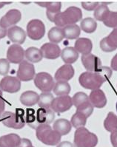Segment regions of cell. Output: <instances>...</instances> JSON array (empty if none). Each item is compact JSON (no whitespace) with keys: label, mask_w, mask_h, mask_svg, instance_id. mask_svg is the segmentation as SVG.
<instances>
[{"label":"cell","mask_w":117,"mask_h":147,"mask_svg":"<svg viewBox=\"0 0 117 147\" xmlns=\"http://www.w3.org/2000/svg\"><path fill=\"white\" fill-rule=\"evenodd\" d=\"M82 12L81 9L77 7L71 6L63 12L58 13L54 18L55 23L58 28H65L67 25L75 24L76 23L82 20Z\"/></svg>","instance_id":"obj_1"},{"label":"cell","mask_w":117,"mask_h":147,"mask_svg":"<svg viewBox=\"0 0 117 147\" xmlns=\"http://www.w3.org/2000/svg\"><path fill=\"white\" fill-rule=\"evenodd\" d=\"M39 140L47 146H56L61 141V135L53 130L49 124H39L36 129Z\"/></svg>","instance_id":"obj_2"},{"label":"cell","mask_w":117,"mask_h":147,"mask_svg":"<svg viewBox=\"0 0 117 147\" xmlns=\"http://www.w3.org/2000/svg\"><path fill=\"white\" fill-rule=\"evenodd\" d=\"M75 147H96L98 144V138L85 127H80L74 133Z\"/></svg>","instance_id":"obj_3"},{"label":"cell","mask_w":117,"mask_h":147,"mask_svg":"<svg viewBox=\"0 0 117 147\" xmlns=\"http://www.w3.org/2000/svg\"><path fill=\"white\" fill-rule=\"evenodd\" d=\"M25 112L21 108L16 109V113L4 112L2 114V122L8 128L20 129L25 125Z\"/></svg>","instance_id":"obj_4"},{"label":"cell","mask_w":117,"mask_h":147,"mask_svg":"<svg viewBox=\"0 0 117 147\" xmlns=\"http://www.w3.org/2000/svg\"><path fill=\"white\" fill-rule=\"evenodd\" d=\"M79 82L82 87L87 90H95L99 89L105 82V80L95 72H85L80 75Z\"/></svg>","instance_id":"obj_5"},{"label":"cell","mask_w":117,"mask_h":147,"mask_svg":"<svg viewBox=\"0 0 117 147\" xmlns=\"http://www.w3.org/2000/svg\"><path fill=\"white\" fill-rule=\"evenodd\" d=\"M33 80L36 87L43 92H50L54 88V80L49 73L45 72L37 73Z\"/></svg>","instance_id":"obj_6"},{"label":"cell","mask_w":117,"mask_h":147,"mask_svg":"<svg viewBox=\"0 0 117 147\" xmlns=\"http://www.w3.org/2000/svg\"><path fill=\"white\" fill-rule=\"evenodd\" d=\"M27 34L32 40H40L45 34V26L39 19H32L27 24Z\"/></svg>","instance_id":"obj_7"},{"label":"cell","mask_w":117,"mask_h":147,"mask_svg":"<svg viewBox=\"0 0 117 147\" xmlns=\"http://www.w3.org/2000/svg\"><path fill=\"white\" fill-rule=\"evenodd\" d=\"M35 67L28 61H23L19 64L17 71V78L22 82H29L35 78Z\"/></svg>","instance_id":"obj_8"},{"label":"cell","mask_w":117,"mask_h":147,"mask_svg":"<svg viewBox=\"0 0 117 147\" xmlns=\"http://www.w3.org/2000/svg\"><path fill=\"white\" fill-rule=\"evenodd\" d=\"M21 88V81L17 77L5 76L0 82V89L9 93L19 92Z\"/></svg>","instance_id":"obj_9"},{"label":"cell","mask_w":117,"mask_h":147,"mask_svg":"<svg viewBox=\"0 0 117 147\" xmlns=\"http://www.w3.org/2000/svg\"><path fill=\"white\" fill-rule=\"evenodd\" d=\"M72 106L73 102L71 98L68 95H65L59 96L53 99L51 108L55 113H62L69 110L72 107Z\"/></svg>","instance_id":"obj_10"},{"label":"cell","mask_w":117,"mask_h":147,"mask_svg":"<svg viewBox=\"0 0 117 147\" xmlns=\"http://www.w3.org/2000/svg\"><path fill=\"white\" fill-rule=\"evenodd\" d=\"M22 18L21 12L16 9H12L7 11L5 16L0 19V25L5 28H11L17 24Z\"/></svg>","instance_id":"obj_11"},{"label":"cell","mask_w":117,"mask_h":147,"mask_svg":"<svg viewBox=\"0 0 117 147\" xmlns=\"http://www.w3.org/2000/svg\"><path fill=\"white\" fill-rule=\"evenodd\" d=\"M25 51L19 45H12L10 46L7 52V59L12 64H20L24 61Z\"/></svg>","instance_id":"obj_12"},{"label":"cell","mask_w":117,"mask_h":147,"mask_svg":"<svg viewBox=\"0 0 117 147\" xmlns=\"http://www.w3.org/2000/svg\"><path fill=\"white\" fill-rule=\"evenodd\" d=\"M100 48L104 52H113L117 49V28L100 42Z\"/></svg>","instance_id":"obj_13"},{"label":"cell","mask_w":117,"mask_h":147,"mask_svg":"<svg viewBox=\"0 0 117 147\" xmlns=\"http://www.w3.org/2000/svg\"><path fill=\"white\" fill-rule=\"evenodd\" d=\"M82 62L87 72H96L101 67V59L93 54L90 53L82 55Z\"/></svg>","instance_id":"obj_14"},{"label":"cell","mask_w":117,"mask_h":147,"mask_svg":"<svg viewBox=\"0 0 117 147\" xmlns=\"http://www.w3.org/2000/svg\"><path fill=\"white\" fill-rule=\"evenodd\" d=\"M44 58L47 59H56L61 55V49L56 44L45 43L41 47Z\"/></svg>","instance_id":"obj_15"},{"label":"cell","mask_w":117,"mask_h":147,"mask_svg":"<svg viewBox=\"0 0 117 147\" xmlns=\"http://www.w3.org/2000/svg\"><path fill=\"white\" fill-rule=\"evenodd\" d=\"M89 100L93 107L103 108L107 104V98L105 92L100 89L93 90L89 95Z\"/></svg>","instance_id":"obj_16"},{"label":"cell","mask_w":117,"mask_h":147,"mask_svg":"<svg viewBox=\"0 0 117 147\" xmlns=\"http://www.w3.org/2000/svg\"><path fill=\"white\" fill-rule=\"evenodd\" d=\"M7 36L11 42L19 45L25 42L26 33L20 27L13 26L7 30Z\"/></svg>","instance_id":"obj_17"},{"label":"cell","mask_w":117,"mask_h":147,"mask_svg":"<svg viewBox=\"0 0 117 147\" xmlns=\"http://www.w3.org/2000/svg\"><path fill=\"white\" fill-rule=\"evenodd\" d=\"M74 76V69L71 64H64L55 73V79L57 82H67Z\"/></svg>","instance_id":"obj_18"},{"label":"cell","mask_w":117,"mask_h":147,"mask_svg":"<svg viewBox=\"0 0 117 147\" xmlns=\"http://www.w3.org/2000/svg\"><path fill=\"white\" fill-rule=\"evenodd\" d=\"M37 118L39 124H50L55 118L54 112L51 109L40 108L37 112Z\"/></svg>","instance_id":"obj_19"},{"label":"cell","mask_w":117,"mask_h":147,"mask_svg":"<svg viewBox=\"0 0 117 147\" xmlns=\"http://www.w3.org/2000/svg\"><path fill=\"white\" fill-rule=\"evenodd\" d=\"M77 52L83 55L90 54L93 49V44L91 40L87 38H79L75 42V47Z\"/></svg>","instance_id":"obj_20"},{"label":"cell","mask_w":117,"mask_h":147,"mask_svg":"<svg viewBox=\"0 0 117 147\" xmlns=\"http://www.w3.org/2000/svg\"><path fill=\"white\" fill-rule=\"evenodd\" d=\"M62 59L67 64H71L76 62L79 59V53L74 47H67L62 50L61 53Z\"/></svg>","instance_id":"obj_21"},{"label":"cell","mask_w":117,"mask_h":147,"mask_svg":"<svg viewBox=\"0 0 117 147\" xmlns=\"http://www.w3.org/2000/svg\"><path fill=\"white\" fill-rule=\"evenodd\" d=\"M71 123L67 119H58L53 123V130L60 134L61 136L68 135L71 131Z\"/></svg>","instance_id":"obj_22"},{"label":"cell","mask_w":117,"mask_h":147,"mask_svg":"<svg viewBox=\"0 0 117 147\" xmlns=\"http://www.w3.org/2000/svg\"><path fill=\"white\" fill-rule=\"evenodd\" d=\"M39 95L34 91H26L23 92L20 96V101L23 105L26 107H31L39 102Z\"/></svg>","instance_id":"obj_23"},{"label":"cell","mask_w":117,"mask_h":147,"mask_svg":"<svg viewBox=\"0 0 117 147\" xmlns=\"http://www.w3.org/2000/svg\"><path fill=\"white\" fill-rule=\"evenodd\" d=\"M21 138L16 134H8L0 137V147H16Z\"/></svg>","instance_id":"obj_24"},{"label":"cell","mask_w":117,"mask_h":147,"mask_svg":"<svg viewBox=\"0 0 117 147\" xmlns=\"http://www.w3.org/2000/svg\"><path fill=\"white\" fill-rule=\"evenodd\" d=\"M46 15H47V19L50 21L53 22L55 16L58 13H60L62 8V3L60 2H47V5H46Z\"/></svg>","instance_id":"obj_25"},{"label":"cell","mask_w":117,"mask_h":147,"mask_svg":"<svg viewBox=\"0 0 117 147\" xmlns=\"http://www.w3.org/2000/svg\"><path fill=\"white\" fill-rule=\"evenodd\" d=\"M25 56L27 60L32 63L39 62L43 58L41 50L34 47H29L27 49L25 52Z\"/></svg>","instance_id":"obj_26"},{"label":"cell","mask_w":117,"mask_h":147,"mask_svg":"<svg viewBox=\"0 0 117 147\" xmlns=\"http://www.w3.org/2000/svg\"><path fill=\"white\" fill-rule=\"evenodd\" d=\"M48 39L51 42V43L56 44L60 43L65 38V35L63 32V29L58 27H53L51 28L47 34Z\"/></svg>","instance_id":"obj_27"},{"label":"cell","mask_w":117,"mask_h":147,"mask_svg":"<svg viewBox=\"0 0 117 147\" xmlns=\"http://www.w3.org/2000/svg\"><path fill=\"white\" fill-rule=\"evenodd\" d=\"M63 32L65 35V38L72 40L79 36L81 29L77 24H70V25H67L63 28Z\"/></svg>","instance_id":"obj_28"},{"label":"cell","mask_w":117,"mask_h":147,"mask_svg":"<svg viewBox=\"0 0 117 147\" xmlns=\"http://www.w3.org/2000/svg\"><path fill=\"white\" fill-rule=\"evenodd\" d=\"M97 28V23L93 18L88 17L82 19L80 23V29L87 33H92L95 31Z\"/></svg>","instance_id":"obj_29"},{"label":"cell","mask_w":117,"mask_h":147,"mask_svg":"<svg viewBox=\"0 0 117 147\" xmlns=\"http://www.w3.org/2000/svg\"><path fill=\"white\" fill-rule=\"evenodd\" d=\"M104 127L107 131L113 132L117 130V115L110 112L104 121Z\"/></svg>","instance_id":"obj_30"},{"label":"cell","mask_w":117,"mask_h":147,"mask_svg":"<svg viewBox=\"0 0 117 147\" xmlns=\"http://www.w3.org/2000/svg\"><path fill=\"white\" fill-rule=\"evenodd\" d=\"M110 13L108 7L104 2L99 4L94 11V18L99 22H103Z\"/></svg>","instance_id":"obj_31"},{"label":"cell","mask_w":117,"mask_h":147,"mask_svg":"<svg viewBox=\"0 0 117 147\" xmlns=\"http://www.w3.org/2000/svg\"><path fill=\"white\" fill-rule=\"evenodd\" d=\"M70 86L67 82H57L55 84L53 92L58 96L68 95L70 92Z\"/></svg>","instance_id":"obj_32"},{"label":"cell","mask_w":117,"mask_h":147,"mask_svg":"<svg viewBox=\"0 0 117 147\" xmlns=\"http://www.w3.org/2000/svg\"><path fill=\"white\" fill-rule=\"evenodd\" d=\"M25 123L32 129H37V128L39 126L37 118V113L33 109H27L26 113L25 115Z\"/></svg>","instance_id":"obj_33"},{"label":"cell","mask_w":117,"mask_h":147,"mask_svg":"<svg viewBox=\"0 0 117 147\" xmlns=\"http://www.w3.org/2000/svg\"><path fill=\"white\" fill-rule=\"evenodd\" d=\"M54 98L51 92H42L39 95L38 105L40 108L50 109Z\"/></svg>","instance_id":"obj_34"},{"label":"cell","mask_w":117,"mask_h":147,"mask_svg":"<svg viewBox=\"0 0 117 147\" xmlns=\"http://www.w3.org/2000/svg\"><path fill=\"white\" fill-rule=\"evenodd\" d=\"M87 117L85 115L80 113H76L72 116L70 123L74 128L79 129L80 127H84L87 122Z\"/></svg>","instance_id":"obj_35"},{"label":"cell","mask_w":117,"mask_h":147,"mask_svg":"<svg viewBox=\"0 0 117 147\" xmlns=\"http://www.w3.org/2000/svg\"><path fill=\"white\" fill-rule=\"evenodd\" d=\"M72 102H73V105H74L77 108H79L83 104H86L87 102H90L89 97L87 96V95L85 92H76L75 95L73 96L72 98Z\"/></svg>","instance_id":"obj_36"},{"label":"cell","mask_w":117,"mask_h":147,"mask_svg":"<svg viewBox=\"0 0 117 147\" xmlns=\"http://www.w3.org/2000/svg\"><path fill=\"white\" fill-rule=\"evenodd\" d=\"M104 24L108 28H117V12L110 11L109 14L107 16L103 21Z\"/></svg>","instance_id":"obj_37"},{"label":"cell","mask_w":117,"mask_h":147,"mask_svg":"<svg viewBox=\"0 0 117 147\" xmlns=\"http://www.w3.org/2000/svg\"><path fill=\"white\" fill-rule=\"evenodd\" d=\"M97 74H99L101 78L105 80V82L108 80L110 79L113 74V71H112L111 68L108 67H100L95 72Z\"/></svg>","instance_id":"obj_38"},{"label":"cell","mask_w":117,"mask_h":147,"mask_svg":"<svg viewBox=\"0 0 117 147\" xmlns=\"http://www.w3.org/2000/svg\"><path fill=\"white\" fill-rule=\"evenodd\" d=\"M76 112L78 113H82L83 115L88 118L91 115V114L93 112V107L92 104H91V102H87L86 104H83L81 107H79V108H77Z\"/></svg>","instance_id":"obj_39"},{"label":"cell","mask_w":117,"mask_h":147,"mask_svg":"<svg viewBox=\"0 0 117 147\" xmlns=\"http://www.w3.org/2000/svg\"><path fill=\"white\" fill-rule=\"evenodd\" d=\"M10 69V62L7 59H0V75L6 76Z\"/></svg>","instance_id":"obj_40"},{"label":"cell","mask_w":117,"mask_h":147,"mask_svg":"<svg viewBox=\"0 0 117 147\" xmlns=\"http://www.w3.org/2000/svg\"><path fill=\"white\" fill-rule=\"evenodd\" d=\"M99 5L98 2H82V7L86 11H95V9Z\"/></svg>","instance_id":"obj_41"},{"label":"cell","mask_w":117,"mask_h":147,"mask_svg":"<svg viewBox=\"0 0 117 147\" xmlns=\"http://www.w3.org/2000/svg\"><path fill=\"white\" fill-rule=\"evenodd\" d=\"M32 143L29 139L22 138L20 140L19 144L16 147H32Z\"/></svg>","instance_id":"obj_42"},{"label":"cell","mask_w":117,"mask_h":147,"mask_svg":"<svg viewBox=\"0 0 117 147\" xmlns=\"http://www.w3.org/2000/svg\"><path fill=\"white\" fill-rule=\"evenodd\" d=\"M5 107V102L3 98L2 90L0 89V115H2L4 113Z\"/></svg>","instance_id":"obj_43"},{"label":"cell","mask_w":117,"mask_h":147,"mask_svg":"<svg viewBox=\"0 0 117 147\" xmlns=\"http://www.w3.org/2000/svg\"><path fill=\"white\" fill-rule=\"evenodd\" d=\"M110 142L114 147H117V130L110 134Z\"/></svg>","instance_id":"obj_44"},{"label":"cell","mask_w":117,"mask_h":147,"mask_svg":"<svg viewBox=\"0 0 117 147\" xmlns=\"http://www.w3.org/2000/svg\"><path fill=\"white\" fill-rule=\"evenodd\" d=\"M110 66H111L112 69L117 71V53L114 55V57L112 59L111 62H110Z\"/></svg>","instance_id":"obj_45"},{"label":"cell","mask_w":117,"mask_h":147,"mask_svg":"<svg viewBox=\"0 0 117 147\" xmlns=\"http://www.w3.org/2000/svg\"><path fill=\"white\" fill-rule=\"evenodd\" d=\"M57 147H75V146L69 141H63L58 144Z\"/></svg>","instance_id":"obj_46"},{"label":"cell","mask_w":117,"mask_h":147,"mask_svg":"<svg viewBox=\"0 0 117 147\" xmlns=\"http://www.w3.org/2000/svg\"><path fill=\"white\" fill-rule=\"evenodd\" d=\"M7 35V28H3L0 25V38H3Z\"/></svg>","instance_id":"obj_47"},{"label":"cell","mask_w":117,"mask_h":147,"mask_svg":"<svg viewBox=\"0 0 117 147\" xmlns=\"http://www.w3.org/2000/svg\"><path fill=\"white\" fill-rule=\"evenodd\" d=\"M12 2H0V9L2 8L5 5H8V4H11Z\"/></svg>","instance_id":"obj_48"},{"label":"cell","mask_w":117,"mask_h":147,"mask_svg":"<svg viewBox=\"0 0 117 147\" xmlns=\"http://www.w3.org/2000/svg\"><path fill=\"white\" fill-rule=\"evenodd\" d=\"M1 116H2V115H0V122L2 121V118H1Z\"/></svg>","instance_id":"obj_49"},{"label":"cell","mask_w":117,"mask_h":147,"mask_svg":"<svg viewBox=\"0 0 117 147\" xmlns=\"http://www.w3.org/2000/svg\"><path fill=\"white\" fill-rule=\"evenodd\" d=\"M116 111H117V103H116Z\"/></svg>","instance_id":"obj_50"},{"label":"cell","mask_w":117,"mask_h":147,"mask_svg":"<svg viewBox=\"0 0 117 147\" xmlns=\"http://www.w3.org/2000/svg\"><path fill=\"white\" fill-rule=\"evenodd\" d=\"M32 147H33V146H32Z\"/></svg>","instance_id":"obj_51"}]
</instances>
